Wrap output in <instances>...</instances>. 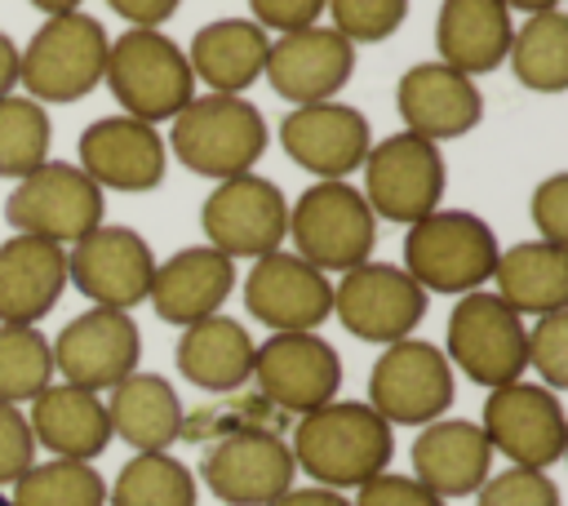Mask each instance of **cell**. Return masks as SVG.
<instances>
[{"mask_svg":"<svg viewBox=\"0 0 568 506\" xmlns=\"http://www.w3.org/2000/svg\"><path fill=\"white\" fill-rule=\"evenodd\" d=\"M288 453H293V466L306 470L320 488L346 493L390 466L395 435H390V422H382L368 404L328 399L297 417Z\"/></svg>","mask_w":568,"mask_h":506,"instance_id":"1","label":"cell"},{"mask_svg":"<svg viewBox=\"0 0 568 506\" xmlns=\"http://www.w3.org/2000/svg\"><path fill=\"white\" fill-rule=\"evenodd\" d=\"M164 146L186 173L222 182L235 173H253L266 151V120L244 93H204L169 120Z\"/></svg>","mask_w":568,"mask_h":506,"instance_id":"2","label":"cell"},{"mask_svg":"<svg viewBox=\"0 0 568 506\" xmlns=\"http://www.w3.org/2000/svg\"><path fill=\"white\" fill-rule=\"evenodd\" d=\"M106 89L124 115L164 124L195 98V75L186 49L169 40L160 27H129L106 49Z\"/></svg>","mask_w":568,"mask_h":506,"instance_id":"3","label":"cell"},{"mask_svg":"<svg viewBox=\"0 0 568 506\" xmlns=\"http://www.w3.org/2000/svg\"><path fill=\"white\" fill-rule=\"evenodd\" d=\"M497 235L479 213L466 209H430L426 217L408 222L404 235V271L426 293H475L493 280L497 266Z\"/></svg>","mask_w":568,"mask_h":506,"instance_id":"4","label":"cell"},{"mask_svg":"<svg viewBox=\"0 0 568 506\" xmlns=\"http://www.w3.org/2000/svg\"><path fill=\"white\" fill-rule=\"evenodd\" d=\"M106 31L93 13H53L36 27L18 58V84H27L31 102H80L106 75Z\"/></svg>","mask_w":568,"mask_h":506,"instance_id":"5","label":"cell"},{"mask_svg":"<svg viewBox=\"0 0 568 506\" xmlns=\"http://www.w3.org/2000/svg\"><path fill=\"white\" fill-rule=\"evenodd\" d=\"M288 240L297 257H306L324 275L328 271L342 275L373 257L377 217L359 195V186H351L346 178H324V182H311L288 204Z\"/></svg>","mask_w":568,"mask_h":506,"instance_id":"6","label":"cell"},{"mask_svg":"<svg viewBox=\"0 0 568 506\" xmlns=\"http://www.w3.org/2000/svg\"><path fill=\"white\" fill-rule=\"evenodd\" d=\"M528 324L524 315H515L497 293L475 289L462 293L457 306L448 311V328H444V355L453 368H462L475 386H506L515 377H524L528 355Z\"/></svg>","mask_w":568,"mask_h":506,"instance_id":"7","label":"cell"},{"mask_svg":"<svg viewBox=\"0 0 568 506\" xmlns=\"http://www.w3.org/2000/svg\"><path fill=\"white\" fill-rule=\"evenodd\" d=\"M4 217L18 235H40L49 244H75L102 222V186L71 160H44L4 200Z\"/></svg>","mask_w":568,"mask_h":506,"instance_id":"8","label":"cell"},{"mask_svg":"<svg viewBox=\"0 0 568 506\" xmlns=\"http://www.w3.org/2000/svg\"><path fill=\"white\" fill-rule=\"evenodd\" d=\"M453 395L448 355L422 337L390 342L368 368V408L390 426H426L453 408Z\"/></svg>","mask_w":568,"mask_h":506,"instance_id":"9","label":"cell"},{"mask_svg":"<svg viewBox=\"0 0 568 506\" xmlns=\"http://www.w3.org/2000/svg\"><path fill=\"white\" fill-rule=\"evenodd\" d=\"M479 431L493 453L528 470H550L568 448V422H564L559 391L541 382H524V377L488 391Z\"/></svg>","mask_w":568,"mask_h":506,"instance_id":"10","label":"cell"},{"mask_svg":"<svg viewBox=\"0 0 568 506\" xmlns=\"http://www.w3.org/2000/svg\"><path fill=\"white\" fill-rule=\"evenodd\" d=\"M200 226L209 249L235 257H266L288 240V200L262 173H235L213 182L200 204Z\"/></svg>","mask_w":568,"mask_h":506,"instance_id":"11","label":"cell"},{"mask_svg":"<svg viewBox=\"0 0 568 506\" xmlns=\"http://www.w3.org/2000/svg\"><path fill=\"white\" fill-rule=\"evenodd\" d=\"M364 200L373 209V217L386 222H417L430 209H439L444 186H448V169L435 142L417 138V133H390L382 142L368 146L364 155Z\"/></svg>","mask_w":568,"mask_h":506,"instance_id":"12","label":"cell"},{"mask_svg":"<svg viewBox=\"0 0 568 506\" xmlns=\"http://www.w3.org/2000/svg\"><path fill=\"white\" fill-rule=\"evenodd\" d=\"M333 315L359 342L390 346L426 320V289L395 262H359L333 284Z\"/></svg>","mask_w":568,"mask_h":506,"instance_id":"13","label":"cell"},{"mask_svg":"<svg viewBox=\"0 0 568 506\" xmlns=\"http://www.w3.org/2000/svg\"><path fill=\"white\" fill-rule=\"evenodd\" d=\"M257 395L280 408L284 417H302L328 399H337L342 386V355L320 333H271L253 351V377Z\"/></svg>","mask_w":568,"mask_h":506,"instance_id":"14","label":"cell"},{"mask_svg":"<svg viewBox=\"0 0 568 506\" xmlns=\"http://www.w3.org/2000/svg\"><path fill=\"white\" fill-rule=\"evenodd\" d=\"M49 351H53V373H62V382L102 395L138 368L142 333L129 311L89 306L62 324V333L49 342Z\"/></svg>","mask_w":568,"mask_h":506,"instance_id":"15","label":"cell"},{"mask_svg":"<svg viewBox=\"0 0 568 506\" xmlns=\"http://www.w3.org/2000/svg\"><path fill=\"white\" fill-rule=\"evenodd\" d=\"M151 275H155V253L133 226L98 222L67 253V284H75L93 306L133 311L138 302H146Z\"/></svg>","mask_w":568,"mask_h":506,"instance_id":"16","label":"cell"},{"mask_svg":"<svg viewBox=\"0 0 568 506\" xmlns=\"http://www.w3.org/2000/svg\"><path fill=\"white\" fill-rule=\"evenodd\" d=\"M244 311L271 333H315L333 315V280L293 249H275L248 266Z\"/></svg>","mask_w":568,"mask_h":506,"instance_id":"17","label":"cell"},{"mask_svg":"<svg viewBox=\"0 0 568 506\" xmlns=\"http://www.w3.org/2000/svg\"><path fill=\"white\" fill-rule=\"evenodd\" d=\"M293 453L280 431H235L213 439L200 462V479L226 506H266L293 488Z\"/></svg>","mask_w":568,"mask_h":506,"instance_id":"18","label":"cell"},{"mask_svg":"<svg viewBox=\"0 0 568 506\" xmlns=\"http://www.w3.org/2000/svg\"><path fill=\"white\" fill-rule=\"evenodd\" d=\"M262 75L293 107L333 102L346 89V80L355 75V44L346 36H337L333 27L311 22V27H297V31H284L271 40Z\"/></svg>","mask_w":568,"mask_h":506,"instance_id":"19","label":"cell"},{"mask_svg":"<svg viewBox=\"0 0 568 506\" xmlns=\"http://www.w3.org/2000/svg\"><path fill=\"white\" fill-rule=\"evenodd\" d=\"M280 146L297 169L324 182V178H346L364 164L373 146V129L368 115L346 102H306L280 120Z\"/></svg>","mask_w":568,"mask_h":506,"instance_id":"20","label":"cell"},{"mask_svg":"<svg viewBox=\"0 0 568 506\" xmlns=\"http://www.w3.org/2000/svg\"><path fill=\"white\" fill-rule=\"evenodd\" d=\"M80 169L102 191H155L169 169V146L155 133V124L133 115H102L80 133Z\"/></svg>","mask_w":568,"mask_h":506,"instance_id":"21","label":"cell"},{"mask_svg":"<svg viewBox=\"0 0 568 506\" xmlns=\"http://www.w3.org/2000/svg\"><path fill=\"white\" fill-rule=\"evenodd\" d=\"M395 107L404 133H417L435 146L448 138H466L484 120L479 84L444 62H413L395 84Z\"/></svg>","mask_w":568,"mask_h":506,"instance_id":"22","label":"cell"},{"mask_svg":"<svg viewBox=\"0 0 568 506\" xmlns=\"http://www.w3.org/2000/svg\"><path fill=\"white\" fill-rule=\"evenodd\" d=\"M231 289H235V262L209 244H191V249H178L173 257L155 262L146 302L164 324L186 328L195 320L217 315L222 302L231 297Z\"/></svg>","mask_w":568,"mask_h":506,"instance_id":"23","label":"cell"},{"mask_svg":"<svg viewBox=\"0 0 568 506\" xmlns=\"http://www.w3.org/2000/svg\"><path fill=\"white\" fill-rule=\"evenodd\" d=\"M408 457H413V479L444 502L475 497V488L493 475V448L479 422H466V417H435L417 426Z\"/></svg>","mask_w":568,"mask_h":506,"instance_id":"24","label":"cell"},{"mask_svg":"<svg viewBox=\"0 0 568 506\" xmlns=\"http://www.w3.org/2000/svg\"><path fill=\"white\" fill-rule=\"evenodd\" d=\"M67 289V249L40 235L0 244V324H40Z\"/></svg>","mask_w":568,"mask_h":506,"instance_id":"25","label":"cell"},{"mask_svg":"<svg viewBox=\"0 0 568 506\" xmlns=\"http://www.w3.org/2000/svg\"><path fill=\"white\" fill-rule=\"evenodd\" d=\"M36 448H49L53 457L71 462H93L111 444V422H106V399L98 391L71 386V382H49L27 413Z\"/></svg>","mask_w":568,"mask_h":506,"instance_id":"26","label":"cell"},{"mask_svg":"<svg viewBox=\"0 0 568 506\" xmlns=\"http://www.w3.org/2000/svg\"><path fill=\"white\" fill-rule=\"evenodd\" d=\"M253 351H257V342L248 337V328L217 311V315L182 328L173 360L191 386H200L209 395H235L253 377Z\"/></svg>","mask_w":568,"mask_h":506,"instance_id":"27","label":"cell"},{"mask_svg":"<svg viewBox=\"0 0 568 506\" xmlns=\"http://www.w3.org/2000/svg\"><path fill=\"white\" fill-rule=\"evenodd\" d=\"M271 36L253 18H213L191 36L186 62L209 93H244L262 80Z\"/></svg>","mask_w":568,"mask_h":506,"instance_id":"28","label":"cell"},{"mask_svg":"<svg viewBox=\"0 0 568 506\" xmlns=\"http://www.w3.org/2000/svg\"><path fill=\"white\" fill-rule=\"evenodd\" d=\"M106 422H111V439H124L133 453H164L169 444L182 439L186 408L169 377L133 368L124 382L111 386Z\"/></svg>","mask_w":568,"mask_h":506,"instance_id":"29","label":"cell"},{"mask_svg":"<svg viewBox=\"0 0 568 506\" xmlns=\"http://www.w3.org/2000/svg\"><path fill=\"white\" fill-rule=\"evenodd\" d=\"M510 31L515 22L501 0H444L435 18V49L444 67L475 80L506 62Z\"/></svg>","mask_w":568,"mask_h":506,"instance_id":"30","label":"cell"},{"mask_svg":"<svg viewBox=\"0 0 568 506\" xmlns=\"http://www.w3.org/2000/svg\"><path fill=\"white\" fill-rule=\"evenodd\" d=\"M493 293L515 315H550L568 306V249L546 240H524L497 253Z\"/></svg>","mask_w":568,"mask_h":506,"instance_id":"31","label":"cell"},{"mask_svg":"<svg viewBox=\"0 0 568 506\" xmlns=\"http://www.w3.org/2000/svg\"><path fill=\"white\" fill-rule=\"evenodd\" d=\"M506 62L524 89L564 93L568 89V13L564 9L528 13L524 27L510 31Z\"/></svg>","mask_w":568,"mask_h":506,"instance_id":"32","label":"cell"},{"mask_svg":"<svg viewBox=\"0 0 568 506\" xmlns=\"http://www.w3.org/2000/svg\"><path fill=\"white\" fill-rule=\"evenodd\" d=\"M106 506H195V475L169 448L133 453L115 470L106 488Z\"/></svg>","mask_w":568,"mask_h":506,"instance_id":"33","label":"cell"},{"mask_svg":"<svg viewBox=\"0 0 568 506\" xmlns=\"http://www.w3.org/2000/svg\"><path fill=\"white\" fill-rule=\"evenodd\" d=\"M9 506H106V479L93 462H31L9 484Z\"/></svg>","mask_w":568,"mask_h":506,"instance_id":"34","label":"cell"},{"mask_svg":"<svg viewBox=\"0 0 568 506\" xmlns=\"http://www.w3.org/2000/svg\"><path fill=\"white\" fill-rule=\"evenodd\" d=\"M53 382V351L36 324H0V399L31 404Z\"/></svg>","mask_w":568,"mask_h":506,"instance_id":"35","label":"cell"},{"mask_svg":"<svg viewBox=\"0 0 568 506\" xmlns=\"http://www.w3.org/2000/svg\"><path fill=\"white\" fill-rule=\"evenodd\" d=\"M49 142H53V124L49 111L31 98H0V178H27L31 169H40L49 160Z\"/></svg>","mask_w":568,"mask_h":506,"instance_id":"36","label":"cell"},{"mask_svg":"<svg viewBox=\"0 0 568 506\" xmlns=\"http://www.w3.org/2000/svg\"><path fill=\"white\" fill-rule=\"evenodd\" d=\"M324 9L333 13V31L351 44H377L408 18V0H328Z\"/></svg>","mask_w":568,"mask_h":506,"instance_id":"37","label":"cell"},{"mask_svg":"<svg viewBox=\"0 0 568 506\" xmlns=\"http://www.w3.org/2000/svg\"><path fill=\"white\" fill-rule=\"evenodd\" d=\"M524 355H528V368L541 377V386L550 391L568 386V306L537 315V324L528 328Z\"/></svg>","mask_w":568,"mask_h":506,"instance_id":"38","label":"cell"},{"mask_svg":"<svg viewBox=\"0 0 568 506\" xmlns=\"http://www.w3.org/2000/svg\"><path fill=\"white\" fill-rule=\"evenodd\" d=\"M475 506H564V502H559V484L546 470L506 466L475 488Z\"/></svg>","mask_w":568,"mask_h":506,"instance_id":"39","label":"cell"},{"mask_svg":"<svg viewBox=\"0 0 568 506\" xmlns=\"http://www.w3.org/2000/svg\"><path fill=\"white\" fill-rule=\"evenodd\" d=\"M528 217L537 226V240L568 249V173H550L528 195Z\"/></svg>","mask_w":568,"mask_h":506,"instance_id":"40","label":"cell"},{"mask_svg":"<svg viewBox=\"0 0 568 506\" xmlns=\"http://www.w3.org/2000/svg\"><path fill=\"white\" fill-rule=\"evenodd\" d=\"M31 462H36V439H31L27 413L0 399V488H9Z\"/></svg>","mask_w":568,"mask_h":506,"instance_id":"41","label":"cell"},{"mask_svg":"<svg viewBox=\"0 0 568 506\" xmlns=\"http://www.w3.org/2000/svg\"><path fill=\"white\" fill-rule=\"evenodd\" d=\"M351 506H444V497H435L426 484H417L413 475H395V470H382L373 479H364L355 488V502Z\"/></svg>","mask_w":568,"mask_h":506,"instance_id":"42","label":"cell"},{"mask_svg":"<svg viewBox=\"0 0 568 506\" xmlns=\"http://www.w3.org/2000/svg\"><path fill=\"white\" fill-rule=\"evenodd\" d=\"M324 4H328V0H248L253 22H257L262 31H280V36L320 22Z\"/></svg>","mask_w":568,"mask_h":506,"instance_id":"43","label":"cell"},{"mask_svg":"<svg viewBox=\"0 0 568 506\" xmlns=\"http://www.w3.org/2000/svg\"><path fill=\"white\" fill-rule=\"evenodd\" d=\"M182 0H106L111 13H120L129 27H164L178 13Z\"/></svg>","mask_w":568,"mask_h":506,"instance_id":"44","label":"cell"},{"mask_svg":"<svg viewBox=\"0 0 568 506\" xmlns=\"http://www.w3.org/2000/svg\"><path fill=\"white\" fill-rule=\"evenodd\" d=\"M266 506H351V497L337 493V488L311 484V488H284V493H280L275 502H266Z\"/></svg>","mask_w":568,"mask_h":506,"instance_id":"45","label":"cell"},{"mask_svg":"<svg viewBox=\"0 0 568 506\" xmlns=\"http://www.w3.org/2000/svg\"><path fill=\"white\" fill-rule=\"evenodd\" d=\"M18 58H22V49L13 44V36L0 31V98L13 93V84H18Z\"/></svg>","mask_w":568,"mask_h":506,"instance_id":"46","label":"cell"},{"mask_svg":"<svg viewBox=\"0 0 568 506\" xmlns=\"http://www.w3.org/2000/svg\"><path fill=\"white\" fill-rule=\"evenodd\" d=\"M27 4H36L44 18H53V13H75L84 0H27Z\"/></svg>","mask_w":568,"mask_h":506,"instance_id":"47","label":"cell"},{"mask_svg":"<svg viewBox=\"0 0 568 506\" xmlns=\"http://www.w3.org/2000/svg\"><path fill=\"white\" fill-rule=\"evenodd\" d=\"M501 4H506V9H519V13L528 18V13H546V9H559L564 0H501Z\"/></svg>","mask_w":568,"mask_h":506,"instance_id":"48","label":"cell"},{"mask_svg":"<svg viewBox=\"0 0 568 506\" xmlns=\"http://www.w3.org/2000/svg\"><path fill=\"white\" fill-rule=\"evenodd\" d=\"M0 506H9V497H4V493H0Z\"/></svg>","mask_w":568,"mask_h":506,"instance_id":"49","label":"cell"}]
</instances>
